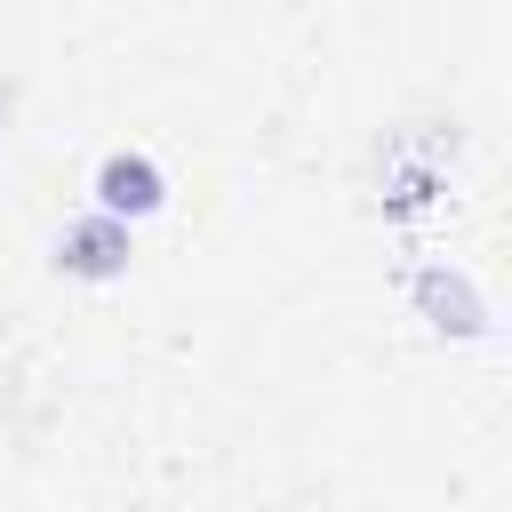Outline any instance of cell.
<instances>
[{"label": "cell", "mask_w": 512, "mask_h": 512, "mask_svg": "<svg viewBox=\"0 0 512 512\" xmlns=\"http://www.w3.org/2000/svg\"><path fill=\"white\" fill-rule=\"evenodd\" d=\"M168 200V176H160V160L152 152H136V144H112L104 160H96V216H112V224H136V216H152Z\"/></svg>", "instance_id": "1"}, {"label": "cell", "mask_w": 512, "mask_h": 512, "mask_svg": "<svg viewBox=\"0 0 512 512\" xmlns=\"http://www.w3.org/2000/svg\"><path fill=\"white\" fill-rule=\"evenodd\" d=\"M56 264H64V272H88V280H112V272L128 264V224H112V216H72V224L56 232Z\"/></svg>", "instance_id": "2"}]
</instances>
